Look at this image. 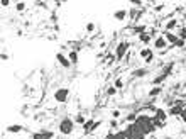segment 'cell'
I'll use <instances>...</instances> for the list:
<instances>
[{"label":"cell","mask_w":186,"mask_h":139,"mask_svg":"<svg viewBox=\"0 0 186 139\" xmlns=\"http://www.w3.org/2000/svg\"><path fill=\"white\" fill-rule=\"evenodd\" d=\"M179 117H181V119H183V121L186 122V107L183 109V112H181V115H179Z\"/></svg>","instance_id":"32"},{"label":"cell","mask_w":186,"mask_h":139,"mask_svg":"<svg viewBox=\"0 0 186 139\" xmlns=\"http://www.w3.org/2000/svg\"><path fill=\"white\" fill-rule=\"evenodd\" d=\"M20 131H22V126L20 124H12V126L7 127V132H10V134H17Z\"/></svg>","instance_id":"17"},{"label":"cell","mask_w":186,"mask_h":139,"mask_svg":"<svg viewBox=\"0 0 186 139\" xmlns=\"http://www.w3.org/2000/svg\"><path fill=\"white\" fill-rule=\"evenodd\" d=\"M74 122H76V124H81V126H83V124L86 122V119H85L81 114H76V117H74Z\"/></svg>","instance_id":"26"},{"label":"cell","mask_w":186,"mask_h":139,"mask_svg":"<svg viewBox=\"0 0 186 139\" xmlns=\"http://www.w3.org/2000/svg\"><path fill=\"white\" fill-rule=\"evenodd\" d=\"M164 37H166L167 43H171L173 46H176V43L179 41V37H178L176 34H173V32H164Z\"/></svg>","instance_id":"15"},{"label":"cell","mask_w":186,"mask_h":139,"mask_svg":"<svg viewBox=\"0 0 186 139\" xmlns=\"http://www.w3.org/2000/svg\"><path fill=\"white\" fill-rule=\"evenodd\" d=\"M117 92H118V90L112 85V87L107 88V97H115V95H117Z\"/></svg>","instance_id":"23"},{"label":"cell","mask_w":186,"mask_h":139,"mask_svg":"<svg viewBox=\"0 0 186 139\" xmlns=\"http://www.w3.org/2000/svg\"><path fill=\"white\" fill-rule=\"evenodd\" d=\"M129 46L130 44L127 43V41H120V43L117 44V48H115V58H117L118 61L125 56V53L129 51Z\"/></svg>","instance_id":"5"},{"label":"cell","mask_w":186,"mask_h":139,"mask_svg":"<svg viewBox=\"0 0 186 139\" xmlns=\"http://www.w3.org/2000/svg\"><path fill=\"white\" fill-rule=\"evenodd\" d=\"M127 14H129V12H127L125 9H118V10H115V12H113V17L117 19V20H125Z\"/></svg>","instance_id":"14"},{"label":"cell","mask_w":186,"mask_h":139,"mask_svg":"<svg viewBox=\"0 0 186 139\" xmlns=\"http://www.w3.org/2000/svg\"><path fill=\"white\" fill-rule=\"evenodd\" d=\"M113 87L117 88V90H120V88H124V80H122V78H117V80L113 82Z\"/></svg>","instance_id":"24"},{"label":"cell","mask_w":186,"mask_h":139,"mask_svg":"<svg viewBox=\"0 0 186 139\" xmlns=\"http://www.w3.org/2000/svg\"><path fill=\"white\" fill-rule=\"evenodd\" d=\"M95 122L93 119H88V121L83 124V131H85V134H90V132H93L95 131Z\"/></svg>","instance_id":"11"},{"label":"cell","mask_w":186,"mask_h":139,"mask_svg":"<svg viewBox=\"0 0 186 139\" xmlns=\"http://www.w3.org/2000/svg\"><path fill=\"white\" fill-rule=\"evenodd\" d=\"M178 37H179V39H183V41H186V27L179 29V32H178Z\"/></svg>","instance_id":"30"},{"label":"cell","mask_w":186,"mask_h":139,"mask_svg":"<svg viewBox=\"0 0 186 139\" xmlns=\"http://www.w3.org/2000/svg\"><path fill=\"white\" fill-rule=\"evenodd\" d=\"M176 26H178V20H176V19H169L166 24H164V31H166V32H171V31L176 29Z\"/></svg>","instance_id":"13"},{"label":"cell","mask_w":186,"mask_h":139,"mask_svg":"<svg viewBox=\"0 0 186 139\" xmlns=\"http://www.w3.org/2000/svg\"><path fill=\"white\" fill-rule=\"evenodd\" d=\"M183 109H185V104H183V102H176L174 105H171V107H169L167 115H181Z\"/></svg>","instance_id":"8"},{"label":"cell","mask_w":186,"mask_h":139,"mask_svg":"<svg viewBox=\"0 0 186 139\" xmlns=\"http://www.w3.org/2000/svg\"><path fill=\"white\" fill-rule=\"evenodd\" d=\"M134 32L139 36L141 32H146V26H137V27H134Z\"/></svg>","instance_id":"28"},{"label":"cell","mask_w":186,"mask_h":139,"mask_svg":"<svg viewBox=\"0 0 186 139\" xmlns=\"http://www.w3.org/2000/svg\"><path fill=\"white\" fill-rule=\"evenodd\" d=\"M68 58H70V61H71V65H76L78 63V51H70V54H68Z\"/></svg>","instance_id":"21"},{"label":"cell","mask_w":186,"mask_h":139,"mask_svg":"<svg viewBox=\"0 0 186 139\" xmlns=\"http://www.w3.org/2000/svg\"><path fill=\"white\" fill-rule=\"evenodd\" d=\"M163 7H164V5H163V3H159V5H156V7H154V10H156V12H159V10H163Z\"/></svg>","instance_id":"34"},{"label":"cell","mask_w":186,"mask_h":139,"mask_svg":"<svg viewBox=\"0 0 186 139\" xmlns=\"http://www.w3.org/2000/svg\"><path fill=\"white\" fill-rule=\"evenodd\" d=\"M151 37H152V36L149 34V32H141V34H139V39H141V43H144L146 46H147V44H149V41H151Z\"/></svg>","instance_id":"19"},{"label":"cell","mask_w":186,"mask_h":139,"mask_svg":"<svg viewBox=\"0 0 186 139\" xmlns=\"http://www.w3.org/2000/svg\"><path fill=\"white\" fill-rule=\"evenodd\" d=\"M166 119H167V112H164L163 109H157L156 110V115L152 117V122H154V126H156V129L159 127H164L166 126Z\"/></svg>","instance_id":"4"},{"label":"cell","mask_w":186,"mask_h":139,"mask_svg":"<svg viewBox=\"0 0 186 139\" xmlns=\"http://www.w3.org/2000/svg\"><path fill=\"white\" fill-rule=\"evenodd\" d=\"M103 139H127V138H125L124 132H110V134H107Z\"/></svg>","instance_id":"18"},{"label":"cell","mask_w":186,"mask_h":139,"mask_svg":"<svg viewBox=\"0 0 186 139\" xmlns=\"http://www.w3.org/2000/svg\"><path fill=\"white\" fill-rule=\"evenodd\" d=\"M32 139H53V132L49 131H41V132H36Z\"/></svg>","instance_id":"12"},{"label":"cell","mask_w":186,"mask_h":139,"mask_svg":"<svg viewBox=\"0 0 186 139\" xmlns=\"http://www.w3.org/2000/svg\"><path fill=\"white\" fill-rule=\"evenodd\" d=\"M9 5H10L9 0H2V7H9Z\"/></svg>","instance_id":"35"},{"label":"cell","mask_w":186,"mask_h":139,"mask_svg":"<svg viewBox=\"0 0 186 139\" xmlns=\"http://www.w3.org/2000/svg\"><path fill=\"white\" fill-rule=\"evenodd\" d=\"M115 61H117V58H115V53H113V54H107V66H110V65H113V63H115Z\"/></svg>","instance_id":"22"},{"label":"cell","mask_w":186,"mask_h":139,"mask_svg":"<svg viewBox=\"0 0 186 139\" xmlns=\"http://www.w3.org/2000/svg\"><path fill=\"white\" fill-rule=\"evenodd\" d=\"M146 75H147V70L146 68H137V70L132 71V76H134V78H142V76H146Z\"/></svg>","instance_id":"16"},{"label":"cell","mask_w":186,"mask_h":139,"mask_svg":"<svg viewBox=\"0 0 186 139\" xmlns=\"http://www.w3.org/2000/svg\"><path fill=\"white\" fill-rule=\"evenodd\" d=\"M154 46H156L157 49H164V48L167 46L166 37H164V36H159V37H156V39H154Z\"/></svg>","instance_id":"10"},{"label":"cell","mask_w":186,"mask_h":139,"mask_svg":"<svg viewBox=\"0 0 186 139\" xmlns=\"http://www.w3.org/2000/svg\"><path fill=\"white\" fill-rule=\"evenodd\" d=\"M110 114H112V119H118V117H120V110H117V109L112 110Z\"/></svg>","instance_id":"31"},{"label":"cell","mask_w":186,"mask_h":139,"mask_svg":"<svg viewBox=\"0 0 186 139\" xmlns=\"http://www.w3.org/2000/svg\"><path fill=\"white\" fill-rule=\"evenodd\" d=\"M110 126H112V127H117V119H112Z\"/></svg>","instance_id":"36"},{"label":"cell","mask_w":186,"mask_h":139,"mask_svg":"<svg viewBox=\"0 0 186 139\" xmlns=\"http://www.w3.org/2000/svg\"><path fill=\"white\" fill-rule=\"evenodd\" d=\"M74 129V121H71L70 117H64L63 121L59 122V132L64 136H70Z\"/></svg>","instance_id":"3"},{"label":"cell","mask_w":186,"mask_h":139,"mask_svg":"<svg viewBox=\"0 0 186 139\" xmlns=\"http://www.w3.org/2000/svg\"><path fill=\"white\" fill-rule=\"evenodd\" d=\"M95 22H86V26H85V29H86V32H93L95 31Z\"/></svg>","instance_id":"27"},{"label":"cell","mask_w":186,"mask_h":139,"mask_svg":"<svg viewBox=\"0 0 186 139\" xmlns=\"http://www.w3.org/2000/svg\"><path fill=\"white\" fill-rule=\"evenodd\" d=\"M130 3H132V5H142L141 0H130Z\"/></svg>","instance_id":"33"},{"label":"cell","mask_w":186,"mask_h":139,"mask_svg":"<svg viewBox=\"0 0 186 139\" xmlns=\"http://www.w3.org/2000/svg\"><path fill=\"white\" fill-rule=\"evenodd\" d=\"M135 126H137V127H139V129L146 134V136L152 134V132L156 131V126H154L152 119H151V117H147V115H137Z\"/></svg>","instance_id":"1"},{"label":"cell","mask_w":186,"mask_h":139,"mask_svg":"<svg viewBox=\"0 0 186 139\" xmlns=\"http://www.w3.org/2000/svg\"><path fill=\"white\" fill-rule=\"evenodd\" d=\"M56 59H58V63H59L63 68H70V66H71L70 58H68V56H64L63 53H56Z\"/></svg>","instance_id":"9"},{"label":"cell","mask_w":186,"mask_h":139,"mask_svg":"<svg viewBox=\"0 0 186 139\" xmlns=\"http://www.w3.org/2000/svg\"><path fill=\"white\" fill-rule=\"evenodd\" d=\"M68 97H70V88H58V90L54 92V100L56 102H59V104L66 102Z\"/></svg>","instance_id":"6"},{"label":"cell","mask_w":186,"mask_h":139,"mask_svg":"<svg viewBox=\"0 0 186 139\" xmlns=\"http://www.w3.org/2000/svg\"><path fill=\"white\" fill-rule=\"evenodd\" d=\"M139 54H141V58L146 61V65L152 63V59H154V53H152V49H151V48H142Z\"/></svg>","instance_id":"7"},{"label":"cell","mask_w":186,"mask_h":139,"mask_svg":"<svg viewBox=\"0 0 186 139\" xmlns=\"http://www.w3.org/2000/svg\"><path fill=\"white\" fill-rule=\"evenodd\" d=\"M161 92H163V87H157V85H156V87H152L149 90V97H157Z\"/></svg>","instance_id":"20"},{"label":"cell","mask_w":186,"mask_h":139,"mask_svg":"<svg viewBox=\"0 0 186 139\" xmlns=\"http://www.w3.org/2000/svg\"><path fill=\"white\" fill-rule=\"evenodd\" d=\"M124 134H125V138H127V139H144V138H146V134H144L137 126H135V122L130 124L129 127H125Z\"/></svg>","instance_id":"2"},{"label":"cell","mask_w":186,"mask_h":139,"mask_svg":"<svg viewBox=\"0 0 186 139\" xmlns=\"http://www.w3.org/2000/svg\"><path fill=\"white\" fill-rule=\"evenodd\" d=\"M15 10L17 12H24L25 10V2H17L15 3Z\"/></svg>","instance_id":"25"},{"label":"cell","mask_w":186,"mask_h":139,"mask_svg":"<svg viewBox=\"0 0 186 139\" xmlns=\"http://www.w3.org/2000/svg\"><path fill=\"white\" fill-rule=\"evenodd\" d=\"M125 119H127V122H130V124H134V122L137 121V115H135V114L132 112V114H129V115H127Z\"/></svg>","instance_id":"29"}]
</instances>
